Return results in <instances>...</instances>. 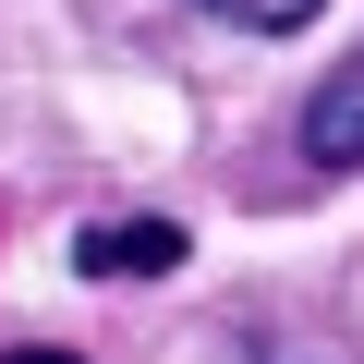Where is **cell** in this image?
Listing matches in <instances>:
<instances>
[{
  "label": "cell",
  "mask_w": 364,
  "mask_h": 364,
  "mask_svg": "<svg viewBox=\"0 0 364 364\" xmlns=\"http://www.w3.org/2000/svg\"><path fill=\"white\" fill-rule=\"evenodd\" d=\"M0 364H85V352H61V340H25V352H0Z\"/></svg>",
  "instance_id": "cell-4"
},
{
  "label": "cell",
  "mask_w": 364,
  "mask_h": 364,
  "mask_svg": "<svg viewBox=\"0 0 364 364\" xmlns=\"http://www.w3.org/2000/svg\"><path fill=\"white\" fill-rule=\"evenodd\" d=\"M304 158L316 170H364V49L328 61V85L304 97Z\"/></svg>",
  "instance_id": "cell-2"
},
{
  "label": "cell",
  "mask_w": 364,
  "mask_h": 364,
  "mask_svg": "<svg viewBox=\"0 0 364 364\" xmlns=\"http://www.w3.org/2000/svg\"><path fill=\"white\" fill-rule=\"evenodd\" d=\"M73 255H85V279H170L195 243H182V219H97Z\"/></svg>",
  "instance_id": "cell-1"
},
{
  "label": "cell",
  "mask_w": 364,
  "mask_h": 364,
  "mask_svg": "<svg viewBox=\"0 0 364 364\" xmlns=\"http://www.w3.org/2000/svg\"><path fill=\"white\" fill-rule=\"evenodd\" d=\"M219 13H231V25H255V37H304L328 0H219Z\"/></svg>",
  "instance_id": "cell-3"
}]
</instances>
